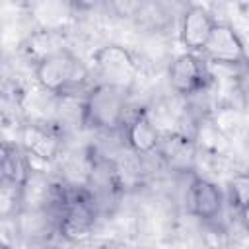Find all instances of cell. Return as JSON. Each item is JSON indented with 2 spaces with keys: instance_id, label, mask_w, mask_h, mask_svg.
Returning a JSON list of instances; mask_svg holds the SVG:
<instances>
[{
  "instance_id": "15",
  "label": "cell",
  "mask_w": 249,
  "mask_h": 249,
  "mask_svg": "<svg viewBox=\"0 0 249 249\" xmlns=\"http://www.w3.org/2000/svg\"><path fill=\"white\" fill-rule=\"evenodd\" d=\"M154 4L167 16V19L173 23V19H181L185 10L191 6L189 0H154Z\"/></svg>"
},
{
  "instance_id": "6",
  "label": "cell",
  "mask_w": 249,
  "mask_h": 249,
  "mask_svg": "<svg viewBox=\"0 0 249 249\" xmlns=\"http://www.w3.org/2000/svg\"><path fill=\"white\" fill-rule=\"evenodd\" d=\"M202 56L220 66H237L249 56V53L245 49L243 39L239 37V33L231 23L216 21L202 49Z\"/></svg>"
},
{
  "instance_id": "12",
  "label": "cell",
  "mask_w": 249,
  "mask_h": 249,
  "mask_svg": "<svg viewBox=\"0 0 249 249\" xmlns=\"http://www.w3.org/2000/svg\"><path fill=\"white\" fill-rule=\"evenodd\" d=\"M198 150H204L212 156H222L228 148V134L214 123L212 117H200L195 134H193Z\"/></svg>"
},
{
  "instance_id": "8",
  "label": "cell",
  "mask_w": 249,
  "mask_h": 249,
  "mask_svg": "<svg viewBox=\"0 0 249 249\" xmlns=\"http://www.w3.org/2000/svg\"><path fill=\"white\" fill-rule=\"evenodd\" d=\"M216 25L214 16L200 4H191L179 19V41L189 53L202 54V49Z\"/></svg>"
},
{
  "instance_id": "17",
  "label": "cell",
  "mask_w": 249,
  "mask_h": 249,
  "mask_svg": "<svg viewBox=\"0 0 249 249\" xmlns=\"http://www.w3.org/2000/svg\"><path fill=\"white\" fill-rule=\"evenodd\" d=\"M76 12H91L105 4V0H66Z\"/></svg>"
},
{
  "instance_id": "9",
  "label": "cell",
  "mask_w": 249,
  "mask_h": 249,
  "mask_svg": "<svg viewBox=\"0 0 249 249\" xmlns=\"http://www.w3.org/2000/svg\"><path fill=\"white\" fill-rule=\"evenodd\" d=\"M187 204L195 218L202 222H212L220 218L222 208H224L222 189L216 183L193 173L191 185L187 189Z\"/></svg>"
},
{
  "instance_id": "16",
  "label": "cell",
  "mask_w": 249,
  "mask_h": 249,
  "mask_svg": "<svg viewBox=\"0 0 249 249\" xmlns=\"http://www.w3.org/2000/svg\"><path fill=\"white\" fill-rule=\"evenodd\" d=\"M233 68H237L233 86H235L237 93L243 97V101H249V56H247L241 64H237V66H233Z\"/></svg>"
},
{
  "instance_id": "4",
  "label": "cell",
  "mask_w": 249,
  "mask_h": 249,
  "mask_svg": "<svg viewBox=\"0 0 249 249\" xmlns=\"http://www.w3.org/2000/svg\"><path fill=\"white\" fill-rule=\"evenodd\" d=\"M19 144L25 150L31 169L45 171V165L53 163L62 152L60 132L43 121H27L19 130Z\"/></svg>"
},
{
  "instance_id": "18",
  "label": "cell",
  "mask_w": 249,
  "mask_h": 249,
  "mask_svg": "<svg viewBox=\"0 0 249 249\" xmlns=\"http://www.w3.org/2000/svg\"><path fill=\"white\" fill-rule=\"evenodd\" d=\"M237 212H239V220H241V224H243V230L249 233V204L243 206V208L237 210Z\"/></svg>"
},
{
  "instance_id": "7",
  "label": "cell",
  "mask_w": 249,
  "mask_h": 249,
  "mask_svg": "<svg viewBox=\"0 0 249 249\" xmlns=\"http://www.w3.org/2000/svg\"><path fill=\"white\" fill-rule=\"evenodd\" d=\"M158 154L161 163L175 173H193L196 165V154L198 146L193 138V134L185 132H169L161 136Z\"/></svg>"
},
{
  "instance_id": "13",
  "label": "cell",
  "mask_w": 249,
  "mask_h": 249,
  "mask_svg": "<svg viewBox=\"0 0 249 249\" xmlns=\"http://www.w3.org/2000/svg\"><path fill=\"white\" fill-rule=\"evenodd\" d=\"M228 193H230V202L235 210H241L243 206L249 204V171L235 173L228 181Z\"/></svg>"
},
{
  "instance_id": "14",
  "label": "cell",
  "mask_w": 249,
  "mask_h": 249,
  "mask_svg": "<svg viewBox=\"0 0 249 249\" xmlns=\"http://www.w3.org/2000/svg\"><path fill=\"white\" fill-rule=\"evenodd\" d=\"M144 4L146 0H105V6L117 18H126V19H134Z\"/></svg>"
},
{
  "instance_id": "10",
  "label": "cell",
  "mask_w": 249,
  "mask_h": 249,
  "mask_svg": "<svg viewBox=\"0 0 249 249\" xmlns=\"http://www.w3.org/2000/svg\"><path fill=\"white\" fill-rule=\"evenodd\" d=\"M124 140H126V146L130 152H134L138 156H150V154L158 152L161 132H160L156 121L146 111H138L126 121Z\"/></svg>"
},
{
  "instance_id": "5",
  "label": "cell",
  "mask_w": 249,
  "mask_h": 249,
  "mask_svg": "<svg viewBox=\"0 0 249 249\" xmlns=\"http://www.w3.org/2000/svg\"><path fill=\"white\" fill-rule=\"evenodd\" d=\"M206 58L198 53H181L177 54L169 66H167V82L171 86V89L177 95L183 97H193L200 91H206L212 76L208 72V66L204 62Z\"/></svg>"
},
{
  "instance_id": "2",
  "label": "cell",
  "mask_w": 249,
  "mask_h": 249,
  "mask_svg": "<svg viewBox=\"0 0 249 249\" xmlns=\"http://www.w3.org/2000/svg\"><path fill=\"white\" fill-rule=\"evenodd\" d=\"M128 91L119 86L97 82L80 103V124L97 132H115L126 124Z\"/></svg>"
},
{
  "instance_id": "1",
  "label": "cell",
  "mask_w": 249,
  "mask_h": 249,
  "mask_svg": "<svg viewBox=\"0 0 249 249\" xmlns=\"http://www.w3.org/2000/svg\"><path fill=\"white\" fill-rule=\"evenodd\" d=\"M33 76L37 86L47 93L56 97H76L78 91L88 86L91 68L70 49L62 47L37 60L33 66Z\"/></svg>"
},
{
  "instance_id": "11",
  "label": "cell",
  "mask_w": 249,
  "mask_h": 249,
  "mask_svg": "<svg viewBox=\"0 0 249 249\" xmlns=\"http://www.w3.org/2000/svg\"><path fill=\"white\" fill-rule=\"evenodd\" d=\"M31 175V163L21 148V144H12V142H2L0 150V179L12 181L25 185V181Z\"/></svg>"
},
{
  "instance_id": "3",
  "label": "cell",
  "mask_w": 249,
  "mask_h": 249,
  "mask_svg": "<svg viewBox=\"0 0 249 249\" xmlns=\"http://www.w3.org/2000/svg\"><path fill=\"white\" fill-rule=\"evenodd\" d=\"M93 74L103 84L130 89L138 78V62L134 54L123 45H103L91 53Z\"/></svg>"
}]
</instances>
